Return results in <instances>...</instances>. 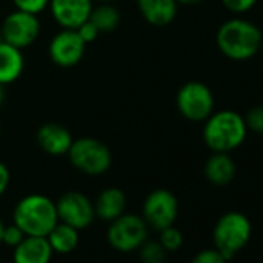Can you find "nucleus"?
Listing matches in <instances>:
<instances>
[{
    "label": "nucleus",
    "instance_id": "nucleus-1",
    "mask_svg": "<svg viewBox=\"0 0 263 263\" xmlns=\"http://www.w3.org/2000/svg\"><path fill=\"white\" fill-rule=\"evenodd\" d=\"M260 28L241 17L223 22L217 30V47L223 56L231 61H248L260 51Z\"/></svg>",
    "mask_w": 263,
    "mask_h": 263
},
{
    "label": "nucleus",
    "instance_id": "nucleus-2",
    "mask_svg": "<svg viewBox=\"0 0 263 263\" xmlns=\"http://www.w3.org/2000/svg\"><path fill=\"white\" fill-rule=\"evenodd\" d=\"M246 135L245 119L234 110L214 111L203 125V141L212 152L231 154L245 143Z\"/></svg>",
    "mask_w": 263,
    "mask_h": 263
},
{
    "label": "nucleus",
    "instance_id": "nucleus-3",
    "mask_svg": "<svg viewBox=\"0 0 263 263\" xmlns=\"http://www.w3.org/2000/svg\"><path fill=\"white\" fill-rule=\"evenodd\" d=\"M59 221L56 201L44 194H30L22 197L13 209V223L25 235L47 237Z\"/></svg>",
    "mask_w": 263,
    "mask_h": 263
},
{
    "label": "nucleus",
    "instance_id": "nucleus-4",
    "mask_svg": "<svg viewBox=\"0 0 263 263\" xmlns=\"http://www.w3.org/2000/svg\"><path fill=\"white\" fill-rule=\"evenodd\" d=\"M252 226L249 218L237 211L223 214L212 231L214 248L226 258L231 260L237 252H240L249 241Z\"/></svg>",
    "mask_w": 263,
    "mask_h": 263
},
{
    "label": "nucleus",
    "instance_id": "nucleus-5",
    "mask_svg": "<svg viewBox=\"0 0 263 263\" xmlns=\"http://www.w3.org/2000/svg\"><path fill=\"white\" fill-rule=\"evenodd\" d=\"M67 157L76 171L90 177L105 174L111 167L113 161L111 152L107 144L91 137L74 140Z\"/></svg>",
    "mask_w": 263,
    "mask_h": 263
},
{
    "label": "nucleus",
    "instance_id": "nucleus-6",
    "mask_svg": "<svg viewBox=\"0 0 263 263\" xmlns=\"http://www.w3.org/2000/svg\"><path fill=\"white\" fill-rule=\"evenodd\" d=\"M149 229L141 215L124 212L108 223L107 241L118 252H134L149 238Z\"/></svg>",
    "mask_w": 263,
    "mask_h": 263
},
{
    "label": "nucleus",
    "instance_id": "nucleus-7",
    "mask_svg": "<svg viewBox=\"0 0 263 263\" xmlns=\"http://www.w3.org/2000/svg\"><path fill=\"white\" fill-rule=\"evenodd\" d=\"M177 108L183 118L192 122H204L215 107L214 93L200 81H189L183 84L175 98Z\"/></svg>",
    "mask_w": 263,
    "mask_h": 263
},
{
    "label": "nucleus",
    "instance_id": "nucleus-8",
    "mask_svg": "<svg viewBox=\"0 0 263 263\" xmlns=\"http://www.w3.org/2000/svg\"><path fill=\"white\" fill-rule=\"evenodd\" d=\"M141 217L149 228L161 231L175 224L178 217V200L175 194L167 189H155L144 198Z\"/></svg>",
    "mask_w": 263,
    "mask_h": 263
},
{
    "label": "nucleus",
    "instance_id": "nucleus-9",
    "mask_svg": "<svg viewBox=\"0 0 263 263\" xmlns=\"http://www.w3.org/2000/svg\"><path fill=\"white\" fill-rule=\"evenodd\" d=\"M0 31H2V37L7 44L24 50L33 45L39 37L41 21L36 14L16 10L4 19Z\"/></svg>",
    "mask_w": 263,
    "mask_h": 263
},
{
    "label": "nucleus",
    "instance_id": "nucleus-10",
    "mask_svg": "<svg viewBox=\"0 0 263 263\" xmlns=\"http://www.w3.org/2000/svg\"><path fill=\"white\" fill-rule=\"evenodd\" d=\"M59 221L73 226L78 231L87 229L96 220L93 201L79 191H68L56 201Z\"/></svg>",
    "mask_w": 263,
    "mask_h": 263
},
{
    "label": "nucleus",
    "instance_id": "nucleus-11",
    "mask_svg": "<svg viewBox=\"0 0 263 263\" xmlns=\"http://www.w3.org/2000/svg\"><path fill=\"white\" fill-rule=\"evenodd\" d=\"M87 44L81 39L76 30L62 28L53 36L48 45L50 59L61 68H71L78 65L85 54Z\"/></svg>",
    "mask_w": 263,
    "mask_h": 263
},
{
    "label": "nucleus",
    "instance_id": "nucleus-12",
    "mask_svg": "<svg viewBox=\"0 0 263 263\" xmlns=\"http://www.w3.org/2000/svg\"><path fill=\"white\" fill-rule=\"evenodd\" d=\"M48 8L61 28L78 30L90 19L93 0H50Z\"/></svg>",
    "mask_w": 263,
    "mask_h": 263
},
{
    "label": "nucleus",
    "instance_id": "nucleus-13",
    "mask_svg": "<svg viewBox=\"0 0 263 263\" xmlns=\"http://www.w3.org/2000/svg\"><path fill=\"white\" fill-rule=\"evenodd\" d=\"M36 141L47 155L62 157L68 154L74 138L65 125L59 122H45L36 132Z\"/></svg>",
    "mask_w": 263,
    "mask_h": 263
},
{
    "label": "nucleus",
    "instance_id": "nucleus-14",
    "mask_svg": "<svg viewBox=\"0 0 263 263\" xmlns=\"http://www.w3.org/2000/svg\"><path fill=\"white\" fill-rule=\"evenodd\" d=\"M53 249L47 237L25 235V238L13 249L14 263H50Z\"/></svg>",
    "mask_w": 263,
    "mask_h": 263
},
{
    "label": "nucleus",
    "instance_id": "nucleus-15",
    "mask_svg": "<svg viewBox=\"0 0 263 263\" xmlns=\"http://www.w3.org/2000/svg\"><path fill=\"white\" fill-rule=\"evenodd\" d=\"M93 206L96 218L110 223L125 212L127 197L119 187H105L98 194L96 200L93 201Z\"/></svg>",
    "mask_w": 263,
    "mask_h": 263
},
{
    "label": "nucleus",
    "instance_id": "nucleus-16",
    "mask_svg": "<svg viewBox=\"0 0 263 263\" xmlns=\"http://www.w3.org/2000/svg\"><path fill=\"white\" fill-rule=\"evenodd\" d=\"M137 5L144 21L154 27H167L178 11L177 0H137Z\"/></svg>",
    "mask_w": 263,
    "mask_h": 263
},
{
    "label": "nucleus",
    "instance_id": "nucleus-17",
    "mask_svg": "<svg viewBox=\"0 0 263 263\" xmlns=\"http://www.w3.org/2000/svg\"><path fill=\"white\" fill-rule=\"evenodd\" d=\"M25 70V58L22 50L0 42V85H8L16 82Z\"/></svg>",
    "mask_w": 263,
    "mask_h": 263
},
{
    "label": "nucleus",
    "instance_id": "nucleus-18",
    "mask_svg": "<svg viewBox=\"0 0 263 263\" xmlns=\"http://www.w3.org/2000/svg\"><path fill=\"white\" fill-rule=\"evenodd\" d=\"M204 177L214 186H228L235 177V163L231 155L212 152L204 164Z\"/></svg>",
    "mask_w": 263,
    "mask_h": 263
},
{
    "label": "nucleus",
    "instance_id": "nucleus-19",
    "mask_svg": "<svg viewBox=\"0 0 263 263\" xmlns=\"http://www.w3.org/2000/svg\"><path fill=\"white\" fill-rule=\"evenodd\" d=\"M47 240L56 254H70L79 245V231L70 224L58 221L56 226L47 234Z\"/></svg>",
    "mask_w": 263,
    "mask_h": 263
},
{
    "label": "nucleus",
    "instance_id": "nucleus-20",
    "mask_svg": "<svg viewBox=\"0 0 263 263\" xmlns=\"http://www.w3.org/2000/svg\"><path fill=\"white\" fill-rule=\"evenodd\" d=\"M90 21L95 24L99 33H110L118 28L121 22V14L118 8L111 4H99L98 7H93Z\"/></svg>",
    "mask_w": 263,
    "mask_h": 263
},
{
    "label": "nucleus",
    "instance_id": "nucleus-21",
    "mask_svg": "<svg viewBox=\"0 0 263 263\" xmlns=\"http://www.w3.org/2000/svg\"><path fill=\"white\" fill-rule=\"evenodd\" d=\"M140 258L143 263H164L167 257V251L163 248V245L158 240L147 238L140 246Z\"/></svg>",
    "mask_w": 263,
    "mask_h": 263
},
{
    "label": "nucleus",
    "instance_id": "nucleus-22",
    "mask_svg": "<svg viewBox=\"0 0 263 263\" xmlns=\"http://www.w3.org/2000/svg\"><path fill=\"white\" fill-rule=\"evenodd\" d=\"M158 241L163 245V248H164L167 252H172V251H178V249L183 246L184 237H183L181 231L172 224V226L164 228V229L160 231Z\"/></svg>",
    "mask_w": 263,
    "mask_h": 263
},
{
    "label": "nucleus",
    "instance_id": "nucleus-23",
    "mask_svg": "<svg viewBox=\"0 0 263 263\" xmlns=\"http://www.w3.org/2000/svg\"><path fill=\"white\" fill-rule=\"evenodd\" d=\"M248 132H255V134H263V105L251 107L246 115L243 116Z\"/></svg>",
    "mask_w": 263,
    "mask_h": 263
},
{
    "label": "nucleus",
    "instance_id": "nucleus-24",
    "mask_svg": "<svg viewBox=\"0 0 263 263\" xmlns=\"http://www.w3.org/2000/svg\"><path fill=\"white\" fill-rule=\"evenodd\" d=\"M13 4H14L16 10H19V11H25V13L39 16L41 13H44L48 8L50 0H13Z\"/></svg>",
    "mask_w": 263,
    "mask_h": 263
},
{
    "label": "nucleus",
    "instance_id": "nucleus-25",
    "mask_svg": "<svg viewBox=\"0 0 263 263\" xmlns=\"http://www.w3.org/2000/svg\"><path fill=\"white\" fill-rule=\"evenodd\" d=\"M25 238V234L24 231L17 226V224H5V229H4V235H2V243L8 248H16L22 240Z\"/></svg>",
    "mask_w": 263,
    "mask_h": 263
},
{
    "label": "nucleus",
    "instance_id": "nucleus-26",
    "mask_svg": "<svg viewBox=\"0 0 263 263\" xmlns=\"http://www.w3.org/2000/svg\"><path fill=\"white\" fill-rule=\"evenodd\" d=\"M220 2L229 13L245 14L255 7L257 0H220Z\"/></svg>",
    "mask_w": 263,
    "mask_h": 263
},
{
    "label": "nucleus",
    "instance_id": "nucleus-27",
    "mask_svg": "<svg viewBox=\"0 0 263 263\" xmlns=\"http://www.w3.org/2000/svg\"><path fill=\"white\" fill-rule=\"evenodd\" d=\"M191 263H228V260L215 248H209L197 252Z\"/></svg>",
    "mask_w": 263,
    "mask_h": 263
},
{
    "label": "nucleus",
    "instance_id": "nucleus-28",
    "mask_svg": "<svg viewBox=\"0 0 263 263\" xmlns=\"http://www.w3.org/2000/svg\"><path fill=\"white\" fill-rule=\"evenodd\" d=\"M76 31H78V34L81 36V39H82L87 45H88V44H91V42H95V41L98 39V36L101 34V33H99V30L95 27V24H93L90 19H88V21H85V22H84L78 30H76Z\"/></svg>",
    "mask_w": 263,
    "mask_h": 263
},
{
    "label": "nucleus",
    "instance_id": "nucleus-29",
    "mask_svg": "<svg viewBox=\"0 0 263 263\" xmlns=\"http://www.w3.org/2000/svg\"><path fill=\"white\" fill-rule=\"evenodd\" d=\"M10 181H11V174H10V169L5 163L0 161V197H2L8 186H10Z\"/></svg>",
    "mask_w": 263,
    "mask_h": 263
},
{
    "label": "nucleus",
    "instance_id": "nucleus-30",
    "mask_svg": "<svg viewBox=\"0 0 263 263\" xmlns=\"http://www.w3.org/2000/svg\"><path fill=\"white\" fill-rule=\"evenodd\" d=\"M203 0H177L178 5H197V4H201Z\"/></svg>",
    "mask_w": 263,
    "mask_h": 263
},
{
    "label": "nucleus",
    "instance_id": "nucleus-31",
    "mask_svg": "<svg viewBox=\"0 0 263 263\" xmlns=\"http://www.w3.org/2000/svg\"><path fill=\"white\" fill-rule=\"evenodd\" d=\"M4 99H5V91H4V85H0V107L4 104Z\"/></svg>",
    "mask_w": 263,
    "mask_h": 263
},
{
    "label": "nucleus",
    "instance_id": "nucleus-32",
    "mask_svg": "<svg viewBox=\"0 0 263 263\" xmlns=\"http://www.w3.org/2000/svg\"><path fill=\"white\" fill-rule=\"evenodd\" d=\"M4 229H5V223L0 220V243H2V235H4Z\"/></svg>",
    "mask_w": 263,
    "mask_h": 263
},
{
    "label": "nucleus",
    "instance_id": "nucleus-33",
    "mask_svg": "<svg viewBox=\"0 0 263 263\" xmlns=\"http://www.w3.org/2000/svg\"><path fill=\"white\" fill-rule=\"evenodd\" d=\"M96 2H99V4H110V2H113V0H96Z\"/></svg>",
    "mask_w": 263,
    "mask_h": 263
},
{
    "label": "nucleus",
    "instance_id": "nucleus-34",
    "mask_svg": "<svg viewBox=\"0 0 263 263\" xmlns=\"http://www.w3.org/2000/svg\"><path fill=\"white\" fill-rule=\"evenodd\" d=\"M260 53L263 54V37H261V44H260Z\"/></svg>",
    "mask_w": 263,
    "mask_h": 263
},
{
    "label": "nucleus",
    "instance_id": "nucleus-35",
    "mask_svg": "<svg viewBox=\"0 0 263 263\" xmlns=\"http://www.w3.org/2000/svg\"><path fill=\"white\" fill-rule=\"evenodd\" d=\"M4 41V37H2V31H0V42H2Z\"/></svg>",
    "mask_w": 263,
    "mask_h": 263
},
{
    "label": "nucleus",
    "instance_id": "nucleus-36",
    "mask_svg": "<svg viewBox=\"0 0 263 263\" xmlns=\"http://www.w3.org/2000/svg\"><path fill=\"white\" fill-rule=\"evenodd\" d=\"M0 134H2V125H0Z\"/></svg>",
    "mask_w": 263,
    "mask_h": 263
},
{
    "label": "nucleus",
    "instance_id": "nucleus-37",
    "mask_svg": "<svg viewBox=\"0 0 263 263\" xmlns=\"http://www.w3.org/2000/svg\"><path fill=\"white\" fill-rule=\"evenodd\" d=\"M0 263H2V260H0Z\"/></svg>",
    "mask_w": 263,
    "mask_h": 263
}]
</instances>
